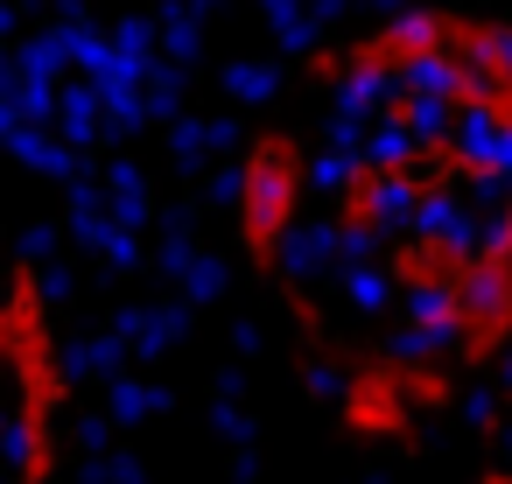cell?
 Returning <instances> with one entry per match:
<instances>
[{
  "label": "cell",
  "mask_w": 512,
  "mask_h": 484,
  "mask_svg": "<svg viewBox=\"0 0 512 484\" xmlns=\"http://www.w3.org/2000/svg\"><path fill=\"white\" fill-rule=\"evenodd\" d=\"M295 218H302V148H295V134H260L239 162V239H246V253L260 267H274Z\"/></svg>",
  "instance_id": "obj_1"
}]
</instances>
